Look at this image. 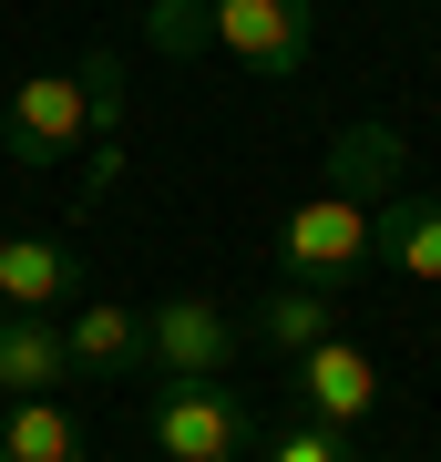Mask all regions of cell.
Returning a JSON list of instances; mask_svg holds the SVG:
<instances>
[{
	"instance_id": "cell-1",
	"label": "cell",
	"mask_w": 441,
	"mask_h": 462,
	"mask_svg": "<svg viewBox=\"0 0 441 462\" xmlns=\"http://www.w3.org/2000/svg\"><path fill=\"white\" fill-rule=\"evenodd\" d=\"M93 134H124V51L114 42H93L72 72H32V83L11 93V114H0V144H11L21 175L62 165Z\"/></svg>"
},
{
	"instance_id": "cell-5",
	"label": "cell",
	"mask_w": 441,
	"mask_h": 462,
	"mask_svg": "<svg viewBox=\"0 0 441 462\" xmlns=\"http://www.w3.org/2000/svg\"><path fill=\"white\" fill-rule=\"evenodd\" d=\"M236 349H246V329L216 298H164V309H144V360L164 380H226Z\"/></svg>"
},
{
	"instance_id": "cell-9",
	"label": "cell",
	"mask_w": 441,
	"mask_h": 462,
	"mask_svg": "<svg viewBox=\"0 0 441 462\" xmlns=\"http://www.w3.org/2000/svg\"><path fill=\"white\" fill-rule=\"evenodd\" d=\"M370 267L441 288V206H431V196H390V206H370Z\"/></svg>"
},
{
	"instance_id": "cell-2",
	"label": "cell",
	"mask_w": 441,
	"mask_h": 462,
	"mask_svg": "<svg viewBox=\"0 0 441 462\" xmlns=\"http://www.w3.org/2000/svg\"><path fill=\"white\" fill-rule=\"evenodd\" d=\"M144 42L154 51H226L246 72H298L318 42V11L308 0H154L144 11Z\"/></svg>"
},
{
	"instance_id": "cell-4",
	"label": "cell",
	"mask_w": 441,
	"mask_h": 462,
	"mask_svg": "<svg viewBox=\"0 0 441 462\" xmlns=\"http://www.w3.org/2000/svg\"><path fill=\"white\" fill-rule=\"evenodd\" d=\"M278 267H288L298 288H339V278H360V267H370V206L339 196V185L298 196V206L278 216Z\"/></svg>"
},
{
	"instance_id": "cell-15",
	"label": "cell",
	"mask_w": 441,
	"mask_h": 462,
	"mask_svg": "<svg viewBox=\"0 0 441 462\" xmlns=\"http://www.w3.org/2000/svg\"><path fill=\"white\" fill-rule=\"evenodd\" d=\"M0 236H11V226H0Z\"/></svg>"
},
{
	"instance_id": "cell-6",
	"label": "cell",
	"mask_w": 441,
	"mask_h": 462,
	"mask_svg": "<svg viewBox=\"0 0 441 462\" xmlns=\"http://www.w3.org/2000/svg\"><path fill=\"white\" fill-rule=\"evenodd\" d=\"M288 401L308 421H328V431H360L380 411V360H370L360 339H318V349L288 360Z\"/></svg>"
},
{
	"instance_id": "cell-10",
	"label": "cell",
	"mask_w": 441,
	"mask_h": 462,
	"mask_svg": "<svg viewBox=\"0 0 441 462\" xmlns=\"http://www.w3.org/2000/svg\"><path fill=\"white\" fill-rule=\"evenodd\" d=\"M72 288H82V267H72V247H62V236H0V309L51 319Z\"/></svg>"
},
{
	"instance_id": "cell-12",
	"label": "cell",
	"mask_w": 441,
	"mask_h": 462,
	"mask_svg": "<svg viewBox=\"0 0 441 462\" xmlns=\"http://www.w3.org/2000/svg\"><path fill=\"white\" fill-rule=\"evenodd\" d=\"M328 185H339V196H360V206L390 196V185H400V124H380V114L349 124L339 144H328Z\"/></svg>"
},
{
	"instance_id": "cell-3",
	"label": "cell",
	"mask_w": 441,
	"mask_h": 462,
	"mask_svg": "<svg viewBox=\"0 0 441 462\" xmlns=\"http://www.w3.org/2000/svg\"><path fill=\"white\" fill-rule=\"evenodd\" d=\"M144 442H154V462H246L257 452V411L226 380H164L144 401Z\"/></svg>"
},
{
	"instance_id": "cell-13",
	"label": "cell",
	"mask_w": 441,
	"mask_h": 462,
	"mask_svg": "<svg viewBox=\"0 0 441 462\" xmlns=\"http://www.w3.org/2000/svg\"><path fill=\"white\" fill-rule=\"evenodd\" d=\"M0 462H82L72 401L62 391H51V401H11V411H0Z\"/></svg>"
},
{
	"instance_id": "cell-7",
	"label": "cell",
	"mask_w": 441,
	"mask_h": 462,
	"mask_svg": "<svg viewBox=\"0 0 441 462\" xmlns=\"http://www.w3.org/2000/svg\"><path fill=\"white\" fill-rule=\"evenodd\" d=\"M62 380H72V339H62V319L0 309V401H51Z\"/></svg>"
},
{
	"instance_id": "cell-8",
	"label": "cell",
	"mask_w": 441,
	"mask_h": 462,
	"mask_svg": "<svg viewBox=\"0 0 441 462\" xmlns=\"http://www.w3.org/2000/svg\"><path fill=\"white\" fill-rule=\"evenodd\" d=\"M236 329L257 339L267 360H298V349H318V339H339V298H328V288H298V278H278V288L257 298V309L236 319Z\"/></svg>"
},
{
	"instance_id": "cell-11",
	"label": "cell",
	"mask_w": 441,
	"mask_h": 462,
	"mask_svg": "<svg viewBox=\"0 0 441 462\" xmlns=\"http://www.w3.org/2000/svg\"><path fill=\"white\" fill-rule=\"evenodd\" d=\"M72 339V370H144V309H124V298H93L82 319H62Z\"/></svg>"
},
{
	"instance_id": "cell-14",
	"label": "cell",
	"mask_w": 441,
	"mask_h": 462,
	"mask_svg": "<svg viewBox=\"0 0 441 462\" xmlns=\"http://www.w3.org/2000/svg\"><path fill=\"white\" fill-rule=\"evenodd\" d=\"M257 462H360V442L298 411V421H278V431H267V452H257Z\"/></svg>"
}]
</instances>
